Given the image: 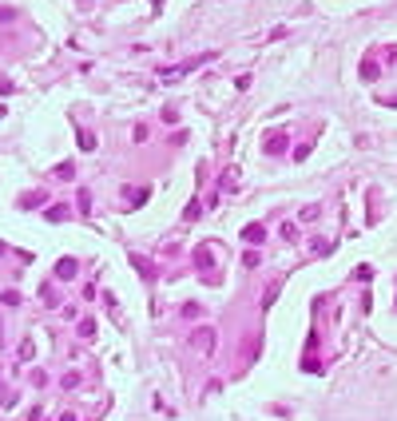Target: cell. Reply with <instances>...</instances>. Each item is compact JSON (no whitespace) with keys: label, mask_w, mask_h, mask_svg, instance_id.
Listing matches in <instances>:
<instances>
[{"label":"cell","mask_w":397,"mask_h":421,"mask_svg":"<svg viewBox=\"0 0 397 421\" xmlns=\"http://www.w3.org/2000/svg\"><path fill=\"white\" fill-rule=\"evenodd\" d=\"M195 346H215V334H210V330H199V334H195Z\"/></svg>","instance_id":"obj_1"},{"label":"cell","mask_w":397,"mask_h":421,"mask_svg":"<svg viewBox=\"0 0 397 421\" xmlns=\"http://www.w3.org/2000/svg\"><path fill=\"white\" fill-rule=\"evenodd\" d=\"M361 76L365 80H377V64H374V60H365V64H361Z\"/></svg>","instance_id":"obj_2"}]
</instances>
